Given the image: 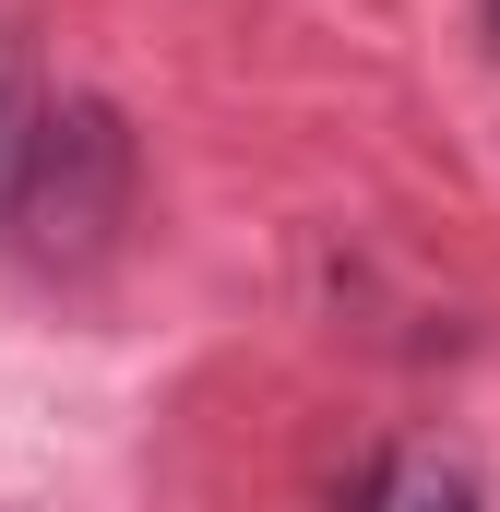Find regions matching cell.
<instances>
[{"mask_svg": "<svg viewBox=\"0 0 500 512\" xmlns=\"http://www.w3.org/2000/svg\"><path fill=\"white\" fill-rule=\"evenodd\" d=\"M131 179H143V155H131V120L108 96H48L36 108V155H24V191H12V239L36 274H84V262L120 251L131 227Z\"/></svg>", "mask_w": 500, "mask_h": 512, "instance_id": "cell-1", "label": "cell"}, {"mask_svg": "<svg viewBox=\"0 0 500 512\" xmlns=\"http://www.w3.org/2000/svg\"><path fill=\"white\" fill-rule=\"evenodd\" d=\"M36 84H24V48L0 36V227H12V191H24V155H36Z\"/></svg>", "mask_w": 500, "mask_h": 512, "instance_id": "cell-2", "label": "cell"}, {"mask_svg": "<svg viewBox=\"0 0 500 512\" xmlns=\"http://www.w3.org/2000/svg\"><path fill=\"white\" fill-rule=\"evenodd\" d=\"M358 512H489V501H477V477H453V465H393Z\"/></svg>", "mask_w": 500, "mask_h": 512, "instance_id": "cell-3", "label": "cell"}, {"mask_svg": "<svg viewBox=\"0 0 500 512\" xmlns=\"http://www.w3.org/2000/svg\"><path fill=\"white\" fill-rule=\"evenodd\" d=\"M477 24H489V48H500V0H477Z\"/></svg>", "mask_w": 500, "mask_h": 512, "instance_id": "cell-4", "label": "cell"}]
</instances>
